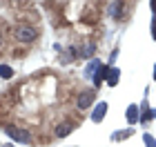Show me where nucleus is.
Returning <instances> with one entry per match:
<instances>
[{"mask_svg": "<svg viewBox=\"0 0 156 147\" xmlns=\"http://www.w3.org/2000/svg\"><path fill=\"white\" fill-rule=\"evenodd\" d=\"M16 38H18V43H34L36 40V29L29 25H20V27H16Z\"/></svg>", "mask_w": 156, "mask_h": 147, "instance_id": "obj_1", "label": "nucleus"}, {"mask_svg": "<svg viewBox=\"0 0 156 147\" xmlns=\"http://www.w3.org/2000/svg\"><path fill=\"white\" fill-rule=\"evenodd\" d=\"M5 134H7V136H11L13 141L25 143V145H29V143H31V136L27 134L25 129H18V127H7V129H5Z\"/></svg>", "mask_w": 156, "mask_h": 147, "instance_id": "obj_2", "label": "nucleus"}, {"mask_svg": "<svg viewBox=\"0 0 156 147\" xmlns=\"http://www.w3.org/2000/svg\"><path fill=\"white\" fill-rule=\"evenodd\" d=\"M94 98H96V94H94V92H89V89H87V92H83L80 96L76 98V107H78V109H87V107H91Z\"/></svg>", "mask_w": 156, "mask_h": 147, "instance_id": "obj_3", "label": "nucleus"}, {"mask_svg": "<svg viewBox=\"0 0 156 147\" xmlns=\"http://www.w3.org/2000/svg\"><path fill=\"white\" fill-rule=\"evenodd\" d=\"M105 111H107V103H98L94 111H91V121L94 123H101L103 118H105Z\"/></svg>", "mask_w": 156, "mask_h": 147, "instance_id": "obj_4", "label": "nucleus"}, {"mask_svg": "<svg viewBox=\"0 0 156 147\" xmlns=\"http://www.w3.org/2000/svg\"><path fill=\"white\" fill-rule=\"evenodd\" d=\"M74 131V125L72 123H62V125H58L56 127V138H65V136H69Z\"/></svg>", "mask_w": 156, "mask_h": 147, "instance_id": "obj_5", "label": "nucleus"}, {"mask_svg": "<svg viewBox=\"0 0 156 147\" xmlns=\"http://www.w3.org/2000/svg\"><path fill=\"white\" fill-rule=\"evenodd\" d=\"M127 121H129L132 125L140 121V116H138V107H136V105H129V107H127Z\"/></svg>", "mask_w": 156, "mask_h": 147, "instance_id": "obj_6", "label": "nucleus"}, {"mask_svg": "<svg viewBox=\"0 0 156 147\" xmlns=\"http://www.w3.org/2000/svg\"><path fill=\"white\" fill-rule=\"evenodd\" d=\"M118 76H120V72L114 67V69H107V82H109V87H114L116 82H118Z\"/></svg>", "mask_w": 156, "mask_h": 147, "instance_id": "obj_7", "label": "nucleus"}, {"mask_svg": "<svg viewBox=\"0 0 156 147\" xmlns=\"http://www.w3.org/2000/svg\"><path fill=\"white\" fill-rule=\"evenodd\" d=\"M105 76H107V69L101 67V69H98V72L94 74V82H96V85H101V82L105 80Z\"/></svg>", "mask_w": 156, "mask_h": 147, "instance_id": "obj_8", "label": "nucleus"}, {"mask_svg": "<svg viewBox=\"0 0 156 147\" xmlns=\"http://www.w3.org/2000/svg\"><path fill=\"white\" fill-rule=\"evenodd\" d=\"M0 76H2V78H11V76H13V69H11L9 65H0Z\"/></svg>", "mask_w": 156, "mask_h": 147, "instance_id": "obj_9", "label": "nucleus"}, {"mask_svg": "<svg viewBox=\"0 0 156 147\" xmlns=\"http://www.w3.org/2000/svg\"><path fill=\"white\" fill-rule=\"evenodd\" d=\"M94 43H85V47H83V56H91V54H94Z\"/></svg>", "mask_w": 156, "mask_h": 147, "instance_id": "obj_10", "label": "nucleus"}, {"mask_svg": "<svg viewBox=\"0 0 156 147\" xmlns=\"http://www.w3.org/2000/svg\"><path fill=\"white\" fill-rule=\"evenodd\" d=\"M109 11H112V16H118V13H120V2H112Z\"/></svg>", "mask_w": 156, "mask_h": 147, "instance_id": "obj_11", "label": "nucleus"}, {"mask_svg": "<svg viewBox=\"0 0 156 147\" xmlns=\"http://www.w3.org/2000/svg\"><path fill=\"white\" fill-rule=\"evenodd\" d=\"M143 141H145V145H147V147H156V141H154L150 134H145V136H143Z\"/></svg>", "mask_w": 156, "mask_h": 147, "instance_id": "obj_12", "label": "nucleus"}, {"mask_svg": "<svg viewBox=\"0 0 156 147\" xmlns=\"http://www.w3.org/2000/svg\"><path fill=\"white\" fill-rule=\"evenodd\" d=\"M152 38L156 40V16H154V20H152Z\"/></svg>", "mask_w": 156, "mask_h": 147, "instance_id": "obj_13", "label": "nucleus"}, {"mask_svg": "<svg viewBox=\"0 0 156 147\" xmlns=\"http://www.w3.org/2000/svg\"><path fill=\"white\" fill-rule=\"evenodd\" d=\"M152 9H154V13H156V0H154V2H152Z\"/></svg>", "mask_w": 156, "mask_h": 147, "instance_id": "obj_14", "label": "nucleus"}, {"mask_svg": "<svg viewBox=\"0 0 156 147\" xmlns=\"http://www.w3.org/2000/svg\"><path fill=\"white\" fill-rule=\"evenodd\" d=\"M154 78H156V65H154Z\"/></svg>", "mask_w": 156, "mask_h": 147, "instance_id": "obj_15", "label": "nucleus"}, {"mask_svg": "<svg viewBox=\"0 0 156 147\" xmlns=\"http://www.w3.org/2000/svg\"><path fill=\"white\" fill-rule=\"evenodd\" d=\"M5 147H13V145H11V143H7V145H5Z\"/></svg>", "mask_w": 156, "mask_h": 147, "instance_id": "obj_16", "label": "nucleus"}]
</instances>
